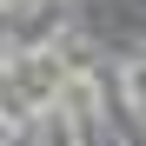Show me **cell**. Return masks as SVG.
I'll return each instance as SVG.
<instances>
[{"label":"cell","mask_w":146,"mask_h":146,"mask_svg":"<svg viewBox=\"0 0 146 146\" xmlns=\"http://www.w3.org/2000/svg\"><path fill=\"white\" fill-rule=\"evenodd\" d=\"M0 7H7V0H0Z\"/></svg>","instance_id":"cell-5"},{"label":"cell","mask_w":146,"mask_h":146,"mask_svg":"<svg viewBox=\"0 0 146 146\" xmlns=\"http://www.w3.org/2000/svg\"><path fill=\"white\" fill-rule=\"evenodd\" d=\"M20 139V106H0V146Z\"/></svg>","instance_id":"cell-3"},{"label":"cell","mask_w":146,"mask_h":146,"mask_svg":"<svg viewBox=\"0 0 146 146\" xmlns=\"http://www.w3.org/2000/svg\"><path fill=\"white\" fill-rule=\"evenodd\" d=\"M119 93H126V106L146 119V53H133V60H119Z\"/></svg>","instance_id":"cell-2"},{"label":"cell","mask_w":146,"mask_h":146,"mask_svg":"<svg viewBox=\"0 0 146 146\" xmlns=\"http://www.w3.org/2000/svg\"><path fill=\"white\" fill-rule=\"evenodd\" d=\"M60 113L73 119V126H93V119H100V80H93V73H66V86H60Z\"/></svg>","instance_id":"cell-1"},{"label":"cell","mask_w":146,"mask_h":146,"mask_svg":"<svg viewBox=\"0 0 146 146\" xmlns=\"http://www.w3.org/2000/svg\"><path fill=\"white\" fill-rule=\"evenodd\" d=\"M7 7H13V13H33V7H40V0H7Z\"/></svg>","instance_id":"cell-4"}]
</instances>
